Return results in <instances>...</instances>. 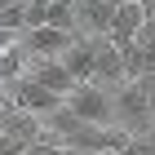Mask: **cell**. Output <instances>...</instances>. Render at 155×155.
I'll return each mask as SVG.
<instances>
[{
  "instance_id": "obj_12",
  "label": "cell",
  "mask_w": 155,
  "mask_h": 155,
  "mask_svg": "<svg viewBox=\"0 0 155 155\" xmlns=\"http://www.w3.org/2000/svg\"><path fill=\"white\" fill-rule=\"evenodd\" d=\"M142 84H146V97H151V120H155V75H142Z\"/></svg>"
},
{
  "instance_id": "obj_8",
  "label": "cell",
  "mask_w": 155,
  "mask_h": 155,
  "mask_svg": "<svg viewBox=\"0 0 155 155\" xmlns=\"http://www.w3.org/2000/svg\"><path fill=\"white\" fill-rule=\"evenodd\" d=\"M27 75H36L45 89H53V93H62V97H71L75 89H80V80H75L71 71H67V62L62 58H45V62H31L27 67Z\"/></svg>"
},
{
  "instance_id": "obj_10",
  "label": "cell",
  "mask_w": 155,
  "mask_h": 155,
  "mask_svg": "<svg viewBox=\"0 0 155 155\" xmlns=\"http://www.w3.org/2000/svg\"><path fill=\"white\" fill-rule=\"evenodd\" d=\"M27 137H13V133H0V155H27Z\"/></svg>"
},
{
  "instance_id": "obj_11",
  "label": "cell",
  "mask_w": 155,
  "mask_h": 155,
  "mask_svg": "<svg viewBox=\"0 0 155 155\" xmlns=\"http://www.w3.org/2000/svg\"><path fill=\"white\" fill-rule=\"evenodd\" d=\"M124 155H155V133H151V137H133Z\"/></svg>"
},
{
  "instance_id": "obj_9",
  "label": "cell",
  "mask_w": 155,
  "mask_h": 155,
  "mask_svg": "<svg viewBox=\"0 0 155 155\" xmlns=\"http://www.w3.org/2000/svg\"><path fill=\"white\" fill-rule=\"evenodd\" d=\"M49 5H53V0H27V5H22L27 31H31V27H45V22H49Z\"/></svg>"
},
{
  "instance_id": "obj_1",
  "label": "cell",
  "mask_w": 155,
  "mask_h": 155,
  "mask_svg": "<svg viewBox=\"0 0 155 155\" xmlns=\"http://www.w3.org/2000/svg\"><path fill=\"white\" fill-rule=\"evenodd\" d=\"M115 124L133 137H151L155 133V120H151V97H146V84L142 80H124L115 89Z\"/></svg>"
},
{
  "instance_id": "obj_6",
  "label": "cell",
  "mask_w": 155,
  "mask_h": 155,
  "mask_svg": "<svg viewBox=\"0 0 155 155\" xmlns=\"http://www.w3.org/2000/svg\"><path fill=\"white\" fill-rule=\"evenodd\" d=\"M97 40L102 36H75L71 45H67V53H62L67 71L80 84H93V75H97Z\"/></svg>"
},
{
  "instance_id": "obj_7",
  "label": "cell",
  "mask_w": 155,
  "mask_h": 155,
  "mask_svg": "<svg viewBox=\"0 0 155 155\" xmlns=\"http://www.w3.org/2000/svg\"><path fill=\"white\" fill-rule=\"evenodd\" d=\"M146 22V9L137 5V0H120L115 5V22H111V45L115 49H129L133 40H137V31H142Z\"/></svg>"
},
{
  "instance_id": "obj_15",
  "label": "cell",
  "mask_w": 155,
  "mask_h": 155,
  "mask_svg": "<svg viewBox=\"0 0 155 155\" xmlns=\"http://www.w3.org/2000/svg\"><path fill=\"white\" fill-rule=\"evenodd\" d=\"M9 5H18V0H0V9H9Z\"/></svg>"
},
{
  "instance_id": "obj_4",
  "label": "cell",
  "mask_w": 155,
  "mask_h": 155,
  "mask_svg": "<svg viewBox=\"0 0 155 155\" xmlns=\"http://www.w3.org/2000/svg\"><path fill=\"white\" fill-rule=\"evenodd\" d=\"M71 40H75V31H62V27H49V22H45V27L22 31L18 45H22V53H27L31 62H45V58H62Z\"/></svg>"
},
{
  "instance_id": "obj_14",
  "label": "cell",
  "mask_w": 155,
  "mask_h": 155,
  "mask_svg": "<svg viewBox=\"0 0 155 155\" xmlns=\"http://www.w3.org/2000/svg\"><path fill=\"white\" fill-rule=\"evenodd\" d=\"M137 5H142V9H146V18H151V13H155V0H137Z\"/></svg>"
},
{
  "instance_id": "obj_3",
  "label": "cell",
  "mask_w": 155,
  "mask_h": 155,
  "mask_svg": "<svg viewBox=\"0 0 155 155\" xmlns=\"http://www.w3.org/2000/svg\"><path fill=\"white\" fill-rule=\"evenodd\" d=\"M67 107H71L84 124H115V93L102 89V84H80V89L67 97Z\"/></svg>"
},
{
  "instance_id": "obj_5",
  "label": "cell",
  "mask_w": 155,
  "mask_h": 155,
  "mask_svg": "<svg viewBox=\"0 0 155 155\" xmlns=\"http://www.w3.org/2000/svg\"><path fill=\"white\" fill-rule=\"evenodd\" d=\"M115 5L111 0H75V36H111Z\"/></svg>"
},
{
  "instance_id": "obj_13",
  "label": "cell",
  "mask_w": 155,
  "mask_h": 155,
  "mask_svg": "<svg viewBox=\"0 0 155 155\" xmlns=\"http://www.w3.org/2000/svg\"><path fill=\"white\" fill-rule=\"evenodd\" d=\"M58 155H107V151H80V146H62Z\"/></svg>"
},
{
  "instance_id": "obj_2",
  "label": "cell",
  "mask_w": 155,
  "mask_h": 155,
  "mask_svg": "<svg viewBox=\"0 0 155 155\" xmlns=\"http://www.w3.org/2000/svg\"><path fill=\"white\" fill-rule=\"evenodd\" d=\"M9 102L22 107V111H31V115H40V120H49L58 107H67V97L53 93V89H45L36 75H18V80L9 84Z\"/></svg>"
}]
</instances>
